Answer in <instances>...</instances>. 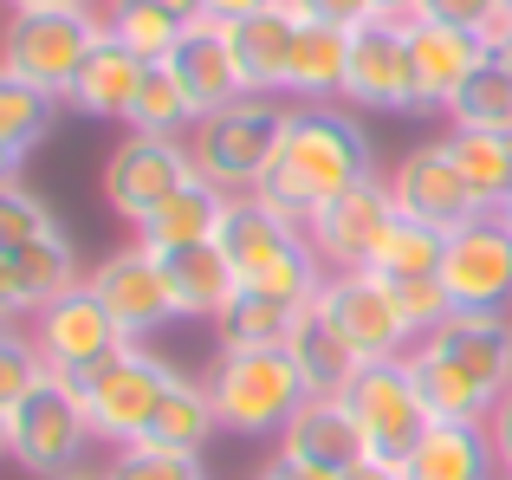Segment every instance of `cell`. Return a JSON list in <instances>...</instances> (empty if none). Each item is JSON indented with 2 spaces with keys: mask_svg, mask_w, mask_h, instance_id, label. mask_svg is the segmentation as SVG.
I'll return each mask as SVG.
<instances>
[{
  "mask_svg": "<svg viewBox=\"0 0 512 480\" xmlns=\"http://www.w3.org/2000/svg\"><path fill=\"white\" fill-rule=\"evenodd\" d=\"M98 39H104L98 7H13L7 33H0V65L13 78H26V85L65 98Z\"/></svg>",
  "mask_w": 512,
  "mask_h": 480,
  "instance_id": "cell-6",
  "label": "cell"
},
{
  "mask_svg": "<svg viewBox=\"0 0 512 480\" xmlns=\"http://www.w3.org/2000/svg\"><path fill=\"white\" fill-rule=\"evenodd\" d=\"M292 13H299V20H325V26L357 33V26L376 20V0H292Z\"/></svg>",
  "mask_w": 512,
  "mask_h": 480,
  "instance_id": "cell-42",
  "label": "cell"
},
{
  "mask_svg": "<svg viewBox=\"0 0 512 480\" xmlns=\"http://www.w3.org/2000/svg\"><path fill=\"white\" fill-rule=\"evenodd\" d=\"M344 104H350V111H422V85H415V46H409V26L370 20V26H357V33H350Z\"/></svg>",
  "mask_w": 512,
  "mask_h": 480,
  "instance_id": "cell-15",
  "label": "cell"
},
{
  "mask_svg": "<svg viewBox=\"0 0 512 480\" xmlns=\"http://www.w3.org/2000/svg\"><path fill=\"white\" fill-rule=\"evenodd\" d=\"M273 468L286 474V480H338V474H325V468H312V461H292V455H279L273 448Z\"/></svg>",
  "mask_w": 512,
  "mask_h": 480,
  "instance_id": "cell-47",
  "label": "cell"
},
{
  "mask_svg": "<svg viewBox=\"0 0 512 480\" xmlns=\"http://www.w3.org/2000/svg\"><path fill=\"white\" fill-rule=\"evenodd\" d=\"M253 480H286V474H279V468H273V461H266V468H260V474H253Z\"/></svg>",
  "mask_w": 512,
  "mask_h": 480,
  "instance_id": "cell-54",
  "label": "cell"
},
{
  "mask_svg": "<svg viewBox=\"0 0 512 480\" xmlns=\"http://www.w3.org/2000/svg\"><path fill=\"white\" fill-rule=\"evenodd\" d=\"M59 104H65V98L26 85V78H13L7 65H0V150H7L13 163H26V150H33V143H46Z\"/></svg>",
  "mask_w": 512,
  "mask_h": 480,
  "instance_id": "cell-33",
  "label": "cell"
},
{
  "mask_svg": "<svg viewBox=\"0 0 512 480\" xmlns=\"http://www.w3.org/2000/svg\"><path fill=\"white\" fill-rule=\"evenodd\" d=\"M98 480H208V474H201V455L130 442V448H111V461L98 468Z\"/></svg>",
  "mask_w": 512,
  "mask_h": 480,
  "instance_id": "cell-38",
  "label": "cell"
},
{
  "mask_svg": "<svg viewBox=\"0 0 512 480\" xmlns=\"http://www.w3.org/2000/svg\"><path fill=\"white\" fill-rule=\"evenodd\" d=\"M441 253H448V234H435V228H422V221L396 215L383 228V240H376V253H370L363 273H376V279H435L441 273Z\"/></svg>",
  "mask_w": 512,
  "mask_h": 480,
  "instance_id": "cell-34",
  "label": "cell"
},
{
  "mask_svg": "<svg viewBox=\"0 0 512 480\" xmlns=\"http://www.w3.org/2000/svg\"><path fill=\"white\" fill-rule=\"evenodd\" d=\"M143 72H150V65H143L130 46H117V39L104 33L98 46H91L85 72L72 78L65 104H72L78 117H104V124H124V117H130V104H137V85H143Z\"/></svg>",
  "mask_w": 512,
  "mask_h": 480,
  "instance_id": "cell-24",
  "label": "cell"
},
{
  "mask_svg": "<svg viewBox=\"0 0 512 480\" xmlns=\"http://www.w3.org/2000/svg\"><path fill=\"white\" fill-rule=\"evenodd\" d=\"M409 46H415V85H422V111H448L454 91L493 59V46L480 33H461V26H435V20H415L409 26Z\"/></svg>",
  "mask_w": 512,
  "mask_h": 480,
  "instance_id": "cell-19",
  "label": "cell"
},
{
  "mask_svg": "<svg viewBox=\"0 0 512 480\" xmlns=\"http://www.w3.org/2000/svg\"><path fill=\"white\" fill-rule=\"evenodd\" d=\"M195 176L201 169H195V156H188V137H137V130H130L111 150L98 189H104V208H111L117 221H130V234H137L143 221H150L175 189H188Z\"/></svg>",
  "mask_w": 512,
  "mask_h": 480,
  "instance_id": "cell-9",
  "label": "cell"
},
{
  "mask_svg": "<svg viewBox=\"0 0 512 480\" xmlns=\"http://www.w3.org/2000/svg\"><path fill=\"white\" fill-rule=\"evenodd\" d=\"M7 416H13V461H20L26 474H39V480L72 474L78 461H85V448L98 442L85 403H78V383L52 377V370L7 409Z\"/></svg>",
  "mask_w": 512,
  "mask_h": 480,
  "instance_id": "cell-8",
  "label": "cell"
},
{
  "mask_svg": "<svg viewBox=\"0 0 512 480\" xmlns=\"http://www.w3.org/2000/svg\"><path fill=\"white\" fill-rule=\"evenodd\" d=\"M208 396H214V416L221 429L234 435H286V422L312 403L299 364H292L286 344H253V351H221L214 357V377H208Z\"/></svg>",
  "mask_w": 512,
  "mask_h": 480,
  "instance_id": "cell-3",
  "label": "cell"
},
{
  "mask_svg": "<svg viewBox=\"0 0 512 480\" xmlns=\"http://www.w3.org/2000/svg\"><path fill=\"white\" fill-rule=\"evenodd\" d=\"M104 33H111L117 46H130L143 65H163L175 52V39H182V20L163 13L156 0H111V7H104Z\"/></svg>",
  "mask_w": 512,
  "mask_h": 480,
  "instance_id": "cell-35",
  "label": "cell"
},
{
  "mask_svg": "<svg viewBox=\"0 0 512 480\" xmlns=\"http://www.w3.org/2000/svg\"><path fill=\"white\" fill-rule=\"evenodd\" d=\"M156 7H163V13H175L182 26H195L201 13H208V0H156Z\"/></svg>",
  "mask_w": 512,
  "mask_h": 480,
  "instance_id": "cell-49",
  "label": "cell"
},
{
  "mask_svg": "<svg viewBox=\"0 0 512 480\" xmlns=\"http://www.w3.org/2000/svg\"><path fill=\"white\" fill-rule=\"evenodd\" d=\"M221 253L234 260L240 286L273 292L286 305H312L318 286H325V260H318L312 234L299 221H286L279 208H266L260 195H234L221 221Z\"/></svg>",
  "mask_w": 512,
  "mask_h": 480,
  "instance_id": "cell-2",
  "label": "cell"
},
{
  "mask_svg": "<svg viewBox=\"0 0 512 480\" xmlns=\"http://www.w3.org/2000/svg\"><path fill=\"white\" fill-rule=\"evenodd\" d=\"M389 221H396L389 182L370 176V182H357V189H344L338 202L318 208V215L305 221V234H312V247H318V260H325V273H363Z\"/></svg>",
  "mask_w": 512,
  "mask_h": 480,
  "instance_id": "cell-16",
  "label": "cell"
},
{
  "mask_svg": "<svg viewBox=\"0 0 512 480\" xmlns=\"http://www.w3.org/2000/svg\"><path fill=\"white\" fill-rule=\"evenodd\" d=\"M500 480H506V474H500Z\"/></svg>",
  "mask_w": 512,
  "mask_h": 480,
  "instance_id": "cell-58",
  "label": "cell"
},
{
  "mask_svg": "<svg viewBox=\"0 0 512 480\" xmlns=\"http://www.w3.org/2000/svg\"><path fill=\"white\" fill-rule=\"evenodd\" d=\"M169 72L182 78V91L195 98L201 117L221 111V104H234V98H247V78H240V65H234V46H227L221 20L182 26V39H175V52H169Z\"/></svg>",
  "mask_w": 512,
  "mask_h": 480,
  "instance_id": "cell-20",
  "label": "cell"
},
{
  "mask_svg": "<svg viewBox=\"0 0 512 480\" xmlns=\"http://www.w3.org/2000/svg\"><path fill=\"white\" fill-rule=\"evenodd\" d=\"M402 480H500L487 422H435L402 461Z\"/></svg>",
  "mask_w": 512,
  "mask_h": 480,
  "instance_id": "cell-23",
  "label": "cell"
},
{
  "mask_svg": "<svg viewBox=\"0 0 512 480\" xmlns=\"http://www.w3.org/2000/svg\"><path fill=\"white\" fill-rule=\"evenodd\" d=\"M26 338H33L39 364L65 383H78L91 364H104V357H117L130 344L124 325L104 312V299L91 286H72V292H59V299H46L33 312V331H26Z\"/></svg>",
  "mask_w": 512,
  "mask_h": 480,
  "instance_id": "cell-11",
  "label": "cell"
},
{
  "mask_svg": "<svg viewBox=\"0 0 512 480\" xmlns=\"http://www.w3.org/2000/svg\"><path fill=\"white\" fill-rule=\"evenodd\" d=\"M441 143H448L454 169L467 176V189L500 215L512 202V130H448Z\"/></svg>",
  "mask_w": 512,
  "mask_h": 480,
  "instance_id": "cell-29",
  "label": "cell"
},
{
  "mask_svg": "<svg viewBox=\"0 0 512 480\" xmlns=\"http://www.w3.org/2000/svg\"><path fill=\"white\" fill-rule=\"evenodd\" d=\"M227 208H234V195L227 189H214V182H188V189H175L163 208H156L150 221H143L137 234V247H150L156 260L163 253H182V247H201V240H221V221H227Z\"/></svg>",
  "mask_w": 512,
  "mask_h": 480,
  "instance_id": "cell-22",
  "label": "cell"
},
{
  "mask_svg": "<svg viewBox=\"0 0 512 480\" xmlns=\"http://www.w3.org/2000/svg\"><path fill=\"white\" fill-rule=\"evenodd\" d=\"M13 169H20V163H13V156L0 150V182H13Z\"/></svg>",
  "mask_w": 512,
  "mask_h": 480,
  "instance_id": "cell-53",
  "label": "cell"
},
{
  "mask_svg": "<svg viewBox=\"0 0 512 480\" xmlns=\"http://www.w3.org/2000/svg\"><path fill=\"white\" fill-rule=\"evenodd\" d=\"M59 221H52V208L39 202L33 189H26L20 176L13 182H0V253H20V247H33L39 234H52Z\"/></svg>",
  "mask_w": 512,
  "mask_h": 480,
  "instance_id": "cell-39",
  "label": "cell"
},
{
  "mask_svg": "<svg viewBox=\"0 0 512 480\" xmlns=\"http://www.w3.org/2000/svg\"><path fill=\"white\" fill-rule=\"evenodd\" d=\"M500 221H506V228H512V202H506V208H500Z\"/></svg>",
  "mask_w": 512,
  "mask_h": 480,
  "instance_id": "cell-56",
  "label": "cell"
},
{
  "mask_svg": "<svg viewBox=\"0 0 512 480\" xmlns=\"http://www.w3.org/2000/svg\"><path fill=\"white\" fill-rule=\"evenodd\" d=\"M0 461H13V416L0 409Z\"/></svg>",
  "mask_w": 512,
  "mask_h": 480,
  "instance_id": "cell-52",
  "label": "cell"
},
{
  "mask_svg": "<svg viewBox=\"0 0 512 480\" xmlns=\"http://www.w3.org/2000/svg\"><path fill=\"white\" fill-rule=\"evenodd\" d=\"M441 286L454 312H512V228L500 215H480L448 234Z\"/></svg>",
  "mask_w": 512,
  "mask_h": 480,
  "instance_id": "cell-14",
  "label": "cell"
},
{
  "mask_svg": "<svg viewBox=\"0 0 512 480\" xmlns=\"http://www.w3.org/2000/svg\"><path fill=\"white\" fill-rule=\"evenodd\" d=\"M286 111L292 104L253 98V91L234 98V104H221V111H208L188 130V156H195L201 182H214V189H227V195H253L266 182V169H273V156H279Z\"/></svg>",
  "mask_w": 512,
  "mask_h": 480,
  "instance_id": "cell-4",
  "label": "cell"
},
{
  "mask_svg": "<svg viewBox=\"0 0 512 480\" xmlns=\"http://www.w3.org/2000/svg\"><path fill=\"white\" fill-rule=\"evenodd\" d=\"M370 176H376V143L350 104H292L279 156L253 195L305 228L325 202H338L344 189H357Z\"/></svg>",
  "mask_w": 512,
  "mask_h": 480,
  "instance_id": "cell-1",
  "label": "cell"
},
{
  "mask_svg": "<svg viewBox=\"0 0 512 480\" xmlns=\"http://www.w3.org/2000/svg\"><path fill=\"white\" fill-rule=\"evenodd\" d=\"M409 377H415L422 409H428L435 422H487V416H493V396L480 390L467 370H454L448 357H435L428 344H415V351H409Z\"/></svg>",
  "mask_w": 512,
  "mask_h": 480,
  "instance_id": "cell-28",
  "label": "cell"
},
{
  "mask_svg": "<svg viewBox=\"0 0 512 480\" xmlns=\"http://www.w3.org/2000/svg\"><path fill=\"white\" fill-rule=\"evenodd\" d=\"M312 305L344 331V344L363 364H376V357H409L415 344H422V331H415L409 312L396 305V286L376 279V273H325V286H318Z\"/></svg>",
  "mask_w": 512,
  "mask_h": 480,
  "instance_id": "cell-10",
  "label": "cell"
},
{
  "mask_svg": "<svg viewBox=\"0 0 512 480\" xmlns=\"http://www.w3.org/2000/svg\"><path fill=\"white\" fill-rule=\"evenodd\" d=\"M422 344L454 370H467L493 403L512 390V312H448Z\"/></svg>",
  "mask_w": 512,
  "mask_h": 480,
  "instance_id": "cell-17",
  "label": "cell"
},
{
  "mask_svg": "<svg viewBox=\"0 0 512 480\" xmlns=\"http://www.w3.org/2000/svg\"><path fill=\"white\" fill-rule=\"evenodd\" d=\"M85 286L104 299V312L124 325L130 344H143L150 331H163V325H175V318H182L163 260H156L150 247H137V240H130V247H117V253H104V260L85 273Z\"/></svg>",
  "mask_w": 512,
  "mask_h": 480,
  "instance_id": "cell-13",
  "label": "cell"
},
{
  "mask_svg": "<svg viewBox=\"0 0 512 480\" xmlns=\"http://www.w3.org/2000/svg\"><path fill=\"white\" fill-rule=\"evenodd\" d=\"M163 273H169V286H175L182 318H221L227 305H234V292H240V273H234V260L221 253V240L163 253Z\"/></svg>",
  "mask_w": 512,
  "mask_h": 480,
  "instance_id": "cell-26",
  "label": "cell"
},
{
  "mask_svg": "<svg viewBox=\"0 0 512 480\" xmlns=\"http://www.w3.org/2000/svg\"><path fill=\"white\" fill-rule=\"evenodd\" d=\"M39 305H33V292H26V279H20V266L0 253V325H20V318H33Z\"/></svg>",
  "mask_w": 512,
  "mask_h": 480,
  "instance_id": "cell-43",
  "label": "cell"
},
{
  "mask_svg": "<svg viewBox=\"0 0 512 480\" xmlns=\"http://www.w3.org/2000/svg\"><path fill=\"white\" fill-rule=\"evenodd\" d=\"M260 7H273V0H208V13H201V20L234 26V20H247V13H260Z\"/></svg>",
  "mask_w": 512,
  "mask_h": 480,
  "instance_id": "cell-45",
  "label": "cell"
},
{
  "mask_svg": "<svg viewBox=\"0 0 512 480\" xmlns=\"http://www.w3.org/2000/svg\"><path fill=\"white\" fill-rule=\"evenodd\" d=\"M279 455L312 461V468H325V474H344V468H357V461H370V448H363V429H357L344 396H312V403L286 422Z\"/></svg>",
  "mask_w": 512,
  "mask_h": 480,
  "instance_id": "cell-21",
  "label": "cell"
},
{
  "mask_svg": "<svg viewBox=\"0 0 512 480\" xmlns=\"http://www.w3.org/2000/svg\"><path fill=\"white\" fill-rule=\"evenodd\" d=\"M344 403L363 429L370 461H389V468H402V461L415 455V442L435 429V416L422 409V390H415V377H409V357H376V364H363L357 377L344 383Z\"/></svg>",
  "mask_w": 512,
  "mask_h": 480,
  "instance_id": "cell-7",
  "label": "cell"
},
{
  "mask_svg": "<svg viewBox=\"0 0 512 480\" xmlns=\"http://www.w3.org/2000/svg\"><path fill=\"white\" fill-rule=\"evenodd\" d=\"M344 72H350V33L344 26L299 20L286 98H299V104H344Z\"/></svg>",
  "mask_w": 512,
  "mask_h": 480,
  "instance_id": "cell-25",
  "label": "cell"
},
{
  "mask_svg": "<svg viewBox=\"0 0 512 480\" xmlns=\"http://www.w3.org/2000/svg\"><path fill=\"white\" fill-rule=\"evenodd\" d=\"M338 480H402V468H389V461H357V468H344Z\"/></svg>",
  "mask_w": 512,
  "mask_h": 480,
  "instance_id": "cell-48",
  "label": "cell"
},
{
  "mask_svg": "<svg viewBox=\"0 0 512 480\" xmlns=\"http://www.w3.org/2000/svg\"><path fill=\"white\" fill-rule=\"evenodd\" d=\"M175 383H182V370L163 364L150 344H124L117 357H104V364H91L78 377V403H85L91 435L104 448H130L150 435L156 409H163V396Z\"/></svg>",
  "mask_w": 512,
  "mask_h": 480,
  "instance_id": "cell-5",
  "label": "cell"
},
{
  "mask_svg": "<svg viewBox=\"0 0 512 480\" xmlns=\"http://www.w3.org/2000/svg\"><path fill=\"white\" fill-rule=\"evenodd\" d=\"M389 202H396V215H409V221H422V228H435V234H454V228H467V221H480V215H493L487 202H480L474 189H467V176L454 169V156H448V143H415V150H402V163L389 169Z\"/></svg>",
  "mask_w": 512,
  "mask_h": 480,
  "instance_id": "cell-12",
  "label": "cell"
},
{
  "mask_svg": "<svg viewBox=\"0 0 512 480\" xmlns=\"http://www.w3.org/2000/svg\"><path fill=\"white\" fill-rule=\"evenodd\" d=\"M286 351H292V364H299V377H305V390H312V396H344V383L363 370V357L350 351L344 331L331 325L318 305H305V312H299Z\"/></svg>",
  "mask_w": 512,
  "mask_h": 480,
  "instance_id": "cell-27",
  "label": "cell"
},
{
  "mask_svg": "<svg viewBox=\"0 0 512 480\" xmlns=\"http://www.w3.org/2000/svg\"><path fill=\"white\" fill-rule=\"evenodd\" d=\"M487 435H493V455H500V474L512 480V390L493 403V416H487Z\"/></svg>",
  "mask_w": 512,
  "mask_h": 480,
  "instance_id": "cell-44",
  "label": "cell"
},
{
  "mask_svg": "<svg viewBox=\"0 0 512 480\" xmlns=\"http://www.w3.org/2000/svg\"><path fill=\"white\" fill-rule=\"evenodd\" d=\"M422 20L461 26V33H480L493 46V33L512 20V7H506V0H422Z\"/></svg>",
  "mask_w": 512,
  "mask_h": 480,
  "instance_id": "cell-41",
  "label": "cell"
},
{
  "mask_svg": "<svg viewBox=\"0 0 512 480\" xmlns=\"http://www.w3.org/2000/svg\"><path fill=\"white\" fill-rule=\"evenodd\" d=\"M214 429H221V416H214L208 383L182 377L163 396V409H156V422H150V435H143V442H150V448H175V455H201Z\"/></svg>",
  "mask_w": 512,
  "mask_h": 480,
  "instance_id": "cell-30",
  "label": "cell"
},
{
  "mask_svg": "<svg viewBox=\"0 0 512 480\" xmlns=\"http://www.w3.org/2000/svg\"><path fill=\"white\" fill-rule=\"evenodd\" d=\"M195 124H201V111L182 91V78L169 72V59L150 65L143 85H137V104H130V117H124V130H137V137H188Z\"/></svg>",
  "mask_w": 512,
  "mask_h": 480,
  "instance_id": "cell-32",
  "label": "cell"
},
{
  "mask_svg": "<svg viewBox=\"0 0 512 480\" xmlns=\"http://www.w3.org/2000/svg\"><path fill=\"white\" fill-rule=\"evenodd\" d=\"M493 59H500V65H506V72H512V20L500 26V33H493Z\"/></svg>",
  "mask_w": 512,
  "mask_h": 480,
  "instance_id": "cell-50",
  "label": "cell"
},
{
  "mask_svg": "<svg viewBox=\"0 0 512 480\" xmlns=\"http://www.w3.org/2000/svg\"><path fill=\"white\" fill-rule=\"evenodd\" d=\"M13 7H98V0H7V13Z\"/></svg>",
  "mask_w": 512,
  "mask_h": 480,
  "instance_id": "cell-51",
  "label": "cell"
},
{
  "mask_svg": "<svg viewBox=\"0 0 512 480\" xmlns=\"http://www.w3.org/2000/svg\"><path fill=\"white\" fill-rule=\"evenodd\" d=\"M39 377H46V364H39L33 338H26V331H13V325H0V409H13Z\"/></svg>",
  "mask_w": 512,
  "mask_h": 480,
  "instance_id": "cell-40",
  "label": "cell"
},
{
  "mask_svg": "<svg viewBox=\"0 0 512 480\" xmlns=\"http://www.w3.org/2000/svg\"><path fill=\"white\" fill-rule=\"evenodd\" d=\"M52 480H98V474H85V468H72V474H52Z\"/></svg>",
  "mask_w": 512,
  "mask_h": 480,
  "instance_id": "cell-55",
  "label": "cell"
},
{
  "mask_svg": "<svg viewBox=\"0 0 512 480\" xmlns=\"http://www.w3.org/2000/svg\"><path fill=\"white\" fill-rule=\"evenodd\" d=\"M7 260L20 266V279H26V292H33V305H46V299H59V292L85 286V266H78V247H72V234H65V228L39 234L33 247L7 253Z\"/></svg>",
  "mask_w": 512,
  "mask_h": 480,
  "instance_id": "cell-36",
  "label": "cell"
},
{
  "mask_svg": "<svg viewBox=\"0 0 512 480\" xmlns=\"http://www.w3.org/2000/svg\"><path fill=\"white\" fill-rule=\"evenodd\" d=\"M376 20H389V26H415V20H422V0H376Z\"/></svg>",
  "mask_w": 512,
  "mask_h": 480,
  "instance_id": "cell-46",
  "label": "cell"
},
{
  "mask_svg": "<svg viewBox=\"0 0 512 480\" xmlns=\"http://www.w3.org/2000/svg\"><path fill=\"white\" fill-rule=\"evenodd\" d=\"M448 130H512V72L487 59L448 104Z\"/></svg>",
  "mask_w": 512,
  "mask_h": 480,
  "instance_id": "cell-37",
  "label": "cell"
},
{
  "mask_svg": "<svg viewBox=\"0 0 512 480\" xmlns=\"http://www.w3.org/2000/svg\"><path fill=\"white\" fill-rule=\"evenodd\" d=\"M305 305H286L273 299V292H253L240 286L234 305H227L221 318H214V331H221V351H253V344H286L292 325H299Z\"/></svg>",
  "mask_w": 512,
  "mask_h": 480,
  "instance_id": "cell-31",
  "label": "cell"
},
{
  "mask_svg": "<svg viewBox=\"0 0 512 480\" xmlns=\"http://www.w3.org/2000/svg\"><path fill=\"white\" fill-rule=\"evenodd\" d=\"M227 46H234V65H240L253 98H286L292 46H299V13H292V0H273V7L234 20L227 26Z\"/></svg>",
  "mask_w": 512,
  "mask_h": 480,
  "instance_id": "cell-18",
  "label": "cell"
},
{
  "mask_svg": "<svg viewBox=\"0 0 512 480\" xmlns=\"http://www.w3.org/2000/svg\"><path fill=\"white\" fill-rule=\"evenodd\" d=\"M506 7H512V0H506Z\"/></svg>",
  "mask_w": 512,
  "mask_h": 480,
  "instance_id": "cell-57",
  "label": "cell"
}]
</instances>
